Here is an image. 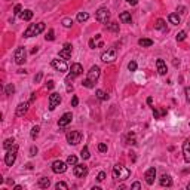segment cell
Wrapping results in <instances>:
<instances>
[{"label": "cell", "mask_w": 190, "mask_h": 190, "mask_svg": "<svg viewBox=\"0 0 190 190\" xmlns=\"http://www.w3.org/2000/svg\"><path fill=\"white\" fill-rule=\"evenodd\" d=\"M131 175V172L126 166H123L120 163H117L113 166V178L115 180H119V181H123V180H126L128 177Z\"/></svg>", "instance_id": "6da1fadb"}, {"label": "cell", "mask_w": 190, "mask_h": 190, "mask_svg": "<svg viewBox=\"0 0 190 190\" xmlns=\"http://www.w3.org/2000/svg\"><path fill=\"white\" fill-rule=\"evenodd\" d=\"M45 30V22H39V24H30L28 28L24 31V37H33L40 34Z\"/></svg>", "instance_id": "7a4b0ae2"}, {"label": "cell", "mask_w": 190, "mask_h": 190, "mask_svg": "<svg viewBox=\"0 0 190 190\" xmlns=\"http://www.w3.org/2000/svg\"><path fill=\"white\" fill-rule=\"evenodd\" d=\"M16 153H18V146L14 144L11 149L7 150V153L5 155V163L7 166H12L15 163V159H16Z\"/></svg>", "instance_id": "3957f363"}, {"label": "cell", "mask_w": 190, "mask_h": 190, "mask_svg": "<svg viewBox=\"0 0 190 190\" xmlns=\"http://www.w3.org/2000/svg\"><path fill=\"white\" fill-rule=\"evenodd\" d=\"M95 18H97L98 22H101V24H107V21L110 20V11L107 7H100L97 11V14H95Z\"/></svg>", "instance_id": "277c9868"}, {"label": "cell", "mask_w": 190, "mask_h": 190, "mask_svg": "<svg viewBox=\"0 0 190 190\" xmlns=\"http://www.w3.org/2000/svg\"><path fill=\"white\" fill-rule=\"evenodd\" d=\"M116 57H117V52H116L115 48H110L107 51H104L101 54V60L104 62H113L116 60Z\"/></svg>", "instance_id": "5b68a950"}, {"label": "cell", "mask_w": 190, "mask_h": 190, "mask_svg": "<svg viewBox=\"0 0 190 190\" xmlns=\"http://www.w3.org/2000/svg\"><path fill=\"white\" fill-rule=\"evenodd\" d=\"M25 57H27V51H25V48H18L16 51H15L14 54V60L16 64H24L25 62Z\"/></svg>", "instance_id": "8992f818"}, {"label": "cell", "mask_w": 190, "mask_h": 190, "mask_svg": "<svg viewBox=\"0 0 190 190\" xmlns=\"http://www.w3.org/2000/svg\"><path fill=\"white\" fill-rule=\"evenodd\" d=\"M52 67L55 68V70H58V71H61V73H64V71H67L68 70V66L67 62H66V60H60V58H55V60H52Z\"/></svg>", "instance_id": "52a82bcc"}, {"label": "cell", "mask_w": 190, "mask_h": 190, "mask_svg": "<svg viewBox=\"0 0 190 190\" xmlns=\"http://www.w3.org/2000/svg\"><path fill=\"white\" fill-rule=\"evenodd\" d=\"M67 141H68V144H73V146L79 144V142L82 141V134L79 131H71V132H68Z\"/></svg>", "instance_id": "ba28073f"}, {"label": "cell", "mask_w": 190, "mask_h": 190, "mask_svg": "<svg viewBox=\"0 0 190 190\" xmlns=\"http://www.w3.org/2000/svg\"><path fill=\"white\" fill-rule=\"evenodd\" d=\"M60 102H61V95L60 94L54 92V94L49 95V110H51V111L57 109V107L60 106Z\"/></svg>", "instance_id": "9c48e42d"}, {"label": "cell", "mask_w": 190, "mask_h": 190, "mask_svg": "<svg viewBox=\"0 0 190 190\" xmlns=\"http://www.w3.org/2000/svg\"><path fill=\"white\" fill-rule=\"evenodd\" d=\"M67 165L68 163L62 162V161H55L52 163V171H54L55 174H62V172L67 171Z\"/></svg>", "instance_id": "30bf717a"}, {"label": "cell", "mask_w": 190, "mask_h": 190, "mask_svg": "<svg viewBox=\"0 0 190 190\" xmlns=\"http://www.w3.org/2000/svg\"><path fill=\"white\" fill-rule=\"evenodd\" d=\"M100 73H101V70H100V67L98 66H94V67H91L89 68V71H88V79L91 82H97L98 80V77H100Z\"/></svg>", "instance_id": "8fae6325"}, {"label": "cell", "mask_w": 190, "mask_h": 190, "mask_svg": "<svg viewBox=\"0 0 190 190\" xmlns=\"http://www.w3.org/2000/svg\"><path fill=\"white\" fill-rule=\"evenodd\" d=\"M88 174V166L83 165V163H77L75 165V175L79 177V178H83V177Z\"/></svg>", "instance_id": "7c38bea8"}, {"label": "cell", "mask_w": 190, "mask_h": 190, "mask_svg": "<svg viewBox=\"0 0 190 190\" xmlns=\"http://www.w3.org/2000/svg\"><path fill=\"white\" fill-rule=\"evenodd\" d=\"M60 58H62V60H70L71 58V45L70 43H66L64 48L60 51Z\"/></svg>", "instance_id": "4fadbf2b"}, {"label": "cell", "mask_w": 190, "mask_h": 190, "mask_svg": "<svg viewBox=\"0 0 190 190\" xmlns=\"http://www.w3.org/2000/svg\"><path fill=\"white\" fill-rule=\"evenodd\" d=\"M71 119H73V115H71V113H64V115L60 117V120H58V126H60V128H66L68 123L71 122Z\"/></svg>", "instance_id": "5bb4252c"}, {"label": "cell", "mask_w": 190, "mask_h": 190, "mask_svg": "<svg viewBox=\"0 0 190 190\" xmlns=\"http://www.w3.org/2000/svg\"><path fill=\"white\" fill-rule=\"evenodd\" d=\"M28 107H30V102H20L18 107H16V117H22L28 111Z\"/></svg>", "instance_id": "9a60e30c"}, {"label": "cell", "mask_w": 190, "mask_h": 190, "mask_svg": "<svg viewBox=\"0 0 190 190\" xmlns=\"http://www.w3.org/2000/svg\"><path fill=\"white\" fill-rule=\"evenodd\" d=\"M144 178H146V183L149 184V186H152V184L155 183V178H156V170L155 168H150V170L146 171V175H144Z\"/></svg>", "instance_id": "2e32d148"}, {"label": "cell", "mask_w": 190, "mask_h": 190, "mask_svg": "<svg viewBox=\"0 0 190 190\" xmlns=\"http://www.w3.org/2000/svg\"><path fill=\"white\" fill-rule=\"evenodd\" d=\"M183 155H184V161L187 163H190V140H186L183 144Z\"/></svg>", "instance_id": "e0dca14e"}, {"label": "cell", "mask_w": 190, "mask_h": 190, "mask_svg": "<svg viewBox=\"0 0 190 190\" xmlns=\"http://www.w3.org/2000/svg\"><path fill=\"white\" fill-rule=\"evenodd\" d=\"M156 67H157V73H159L161 76L166 75V71H168V70H166V64H165V61H163V60H157V61H156Z\"/></svg>", "instance_id": "ac0fdd59"}, {"label": "cell", "mask_w": 190, "mask_h": 190, "mask_svg": "<svg viewBox=\"0 0 190 190\" xmlns=\"http://www.w3.org/2000/svg\"><path fill=\"white\" fill-rule=\"evenodd\" d=\"M159 183H161L162 187H171V186H172V178H171L170 175H166V174H163V175L161 177V180H159Z\"/></svg>", "instance_id": "d6986e66"}, {"label": "cell", "mask_w": 190, "mask_h": 190, "mask_svg": "<svg viewBox=\"0 0 190 190\" xmlns=\"http://www.w3.org/2000/svg\"><path fill=\"white\" fill-rule=\"evenodd\" d=\"M21 20L22 21H30L31 18H33V11H30V9H25V11H22L20 14Z\"/></svg>", "instance_id": "ffe728a7"}, {"label": "cell", "mask_w": 190, "mask_h": 190, "mask_svg": "<svg viewBox=\"0 0 190 190\" xmlns=\"http://www.w3.org/2000/svg\"><path fill=\"white\" fill-rule=\"evenodd\" d=\"M71 73L77 77V76H80L82 73H83V67H82L80 64H77V62H76V64H73V66H71Z\"/></svg>", "instance_id": "44dd1931"}, {"label": "cell", "mask_w": 190, "mask_h": 190, "mask_svg": "<svg viewBox=\"0 0 190 190\" xmlns=\"http://www.w3.org/2000/svg\"><path fill=\"white\" fill-rule=\"evenodd\" d=\"M119 18H120V21H122L123 24H131V21H132V16H131L129 12H122Z\"/></svg>", "instance_id": "7402d4cb"}, {"label": "cell", "mask_w": 190, "mask_h": 190, "mask_svg": "<svg viewBox=\"0 0 190 190\" xmlns=\"http://www.w3.org/2000/svg\"><path fill=\"white\" fill-rule=\"evenodd\" d=\"M51 186V180L48 178V177H42L40 180H39V187H42V189H48Z\"/></svg>", "instance_id": "603a6c76"}, {"label": "cell", "mask_w": 190, "mask_h": 190, "mask_svg": "<svg viewBox=\"0 0 190 190\" xmlns=\"http://www.w3.org/2000/svg\"><path fill=\"white\" fill-rule=\"evenodd\" d=\"M155 28H156V30H162V31H165V30H166V24H165V21H163L162 18H159V20L156 21V24H155Z\"/></svg>", "instance_id": "cb8c5ba5"}, {"label": "cell", "mask_w": 190, "mask_h": 190, "mask_svg": "<svg viewBox=\"0 0 190 190\" xmlns=\"http://www.w3.org/2000/svg\"><path fill=\"white\" fill-rule=\"evenodd\" d=\"M138 45L142 48H150L153 45V40H150V39H140V40H138Z\"/></svg>", "instance_id": "d4e9b609"}, {"label": "cell", "mask_w": 190, "mask_h": 190, "mask_svg": "<svg viewBox=\"0 0 190 190\" xmlns=\"http://www.w3.org/2000/svg\"><path fill=\"white\" fill-rule=\"evenodd\" d=\"M168 20H170V22H171V24H174V25L180 24V16H178L177 14H170Z\"/></svg>", "instance_id": "484cf974"}, {"label": "cell", "mask_w": 190, "mask_h": 190, "mask_svg": "<svg viewBox=\"0 0 190 190\" xmlns=\"http://www.w3.org/2000/svg\"><path fill=\"white\" fill-rule=\"evenodd\" d=\"M97 98H98V100H101V101H106V100H109V95L106 94L104 91L98 89V91H97Z\"/></svg>", "instance_id": "4316f807"}, {"label": "cell", "mask_w": 190, "mask_h": 190, "mask_svg": "<svg viewBox=\"0 0 190 190\" xmlns=\"http://www.w3.org/2000/svg\"><path fill=\"white\" fill-rule=\"evenodd\" d=\"M88 18H89L88 12H79L77 14V21L79 22H85V21H88Z\"/></svg>", "instance_id": "83f0119b"}, {"label": "cell", "mask_w": 190, "mask_h": 190, "mask_svg": "<svg viewBox=\"0 0 190 190\" xmlns=\"http://www.w3.org/2000/svg\"><path fill=\"white\" fill-rule=\"evenodd\" d=\"M15 144V140L14 138H7V140H5V142H3V149H6V150H9L12 146Z\"/></svg>", "instance_id": "f1b7e54d"}, {"label": "cell", "mask_w": 190, "mask_h": 190, "mask_svg": "<svg viewBox=\"0 0 190 190\" xmlns=\"http://www.w3.org/2000/svg\"><path fill=\"white\" fill-rule=\"evenodd\" d=\"M107 28H109L110 31L117 33V31H119V24H117V22H110V24H107Z\"/></svg>", "instance_id": "f546056e"}, {"label": "cell", "mask_w": 190, "mask_h": 190, "mask_svg": "<svg viewBox=\"0 0 190 190\" xmlns=\"http://www.w3.org/2000/svg\"><path fill=\"white\" fill-rule=\"evenodd\" d=\"M5 92H6V95H12L15 92V86L12 85V83L6 85V88H5Z\"/></svg>", "instance_id": "4dcf8cb0"}, {"label": "cell", "mask_w": 190, "mask_h": 190, "mask_svg": "<svg viewBox=\"0 0 190 190\" xmlns=\"http://www.w3.org/2000/svg\"><path fill=\"white\" fill-rule=\"evenodd\" d=\"M67 163H68V165H71V166H75V165H77V157H76L75 155L68 156V157H67Z\"/></svg>", "instance_id": "1f68e13d"}, {"label": "cell", "mask_w": 190, "mask_h": 190, "mask_svg": "<svg viewBox=\"0 0 190 190\" xmlns=\"http://www.w3.org/2000/svg\"><path fill=\"white\" fill-rule=\"evenodd\" d=\"M39 131H40V126H34V128L31 129V138H33V140H36V138L39 137Z\"/></svg>", "instance_id": "d6a6232c"}, {"label": "cell", "mask_w": 190, "mask_h": 190, "mask_svg": "<svg viewBox=\"0 0 190 190\" xmlns=\"http://www.w3.org/2000/svg\"><path fill=\"white\" fill-rule=\"evenodd\" d=\"M62 25L70 28L71 25H73V20H71V18H64V20H62Z\"/></svg>", "instance_id": "836d02e7"}, {"label": "cell", "mask_w": 190, "mask_h": 190, "mask_svg": "<svg viewBox=\"0 0 190 190\" xmlns=\"http://www.w3.org/2000/svg\"><path fill=\"white\" fill-rule=\"evenodd\" d=\"M80 155H82V157H83V159H89V156H91V155H89V149L86 147V146L82 149V153H80Z\"/></svg>", "instance_id": "e575fe53"}, {"label": "cell", "mask_w": 190, "mask_h": 190, "mask_svg": "<svg viewBox=\"0 0 190 190\" xmlns=\"http://www.w3.org/2000/svg\"><path fill=\"white\" fill-rule=\"evenodd\" d=\"M55 189H57V190H60V189H61V190H67L68 186L66 183H62V181H61V183H57V184H55Z\"/></svg>", "instance_id": "d590c367"}, {"label": "cell", "mask_w": 190, "mask_h": 190, "mask_svg": "<svg viewBox=\"0 0 190 190\" xmlns=\"http://www.w3.org/2000/svg\"><path fill=\"white\" fill-rule=\"evenodd\" d=\"M153 115H155V119H159L161 115H166V110H162V111H157L156 109H153Z\"/></svg>", "instance_id": "8d00e7d4"}, {"label": "cell", "mask_w": 190, "mask_h": 190, "mask_svg": "<svg viewBox=\"0 0 190 190\" xmlns=\"http://www.w3.org/2000/svg\"><path fill=\"white\" fill-rule=\"evenodd\" d=\"M45 39H46V40H54V39H55V36H54V30H52V28H51V30L48 31V34L45 36Z\"/></svg>", "instance_id": "74e56055"}, {"label": "cell", "mask_w": 190, "mask_h": 190, "mask_svg": "<svg viewBox=\"0 0 190 190\" xmlns=\"http://www.w3.org/2000/svg\"><path fill=\"white\" fill-rule=\"evenodd\" d=\"M82 85H83V86H86V88H94V82H91L89 80V79H86V80H83L82 82Z\"/></svg>", "instance_id": "f35d334b"}, {"label": "cell", "mask_w": 190, "mask_h": 190, "mask_svg": "<svg viewBox=\"0 0 190 190\" xmlns=\"http://www.w3.org/2000/svg\"><path fill=\"white\" fill-rule=\"evenodd\" d=\"M186 36H187V34H186V31H180V33L177 34V40H178V42H183L184 39H186Z\"/></svg>", "instance_id": "ab89813d"}, {"label": "cell", "mask_w": 190, "mask_h": 190, "mask_svg": "<svg viewBox=\"0 0 190 190\" xmlns=\"http://www.w3.org/2000/svg\"><path fill=\"white\" fill-rule=\"evenodd\" d=\"M128 68H129V71H135V70H137V62L135 61H131L128 64Z\"/></svg>", "instance_id": "60d3db41"}, {"label": "cell", "mask_w": 190, "mask_h": 190, "mask_svg": "<svg viewBox=\"0 0 190 190\" xmlns=\"http://www.w3.org/2000/svg\"><path fill=\"white\" fill-rule=\"evenodd\" d=\"M98 150H100L101 153L107 152V144H104V142H100V144H98Z\"/></svg>", "instance_id": "b9f144b4"}, {"label": "cell", "mask_w": 190, "mask_h": 190, "mask_svg": "<svg viewBox=\"0 0 190 190\" xmlns=\"http://www.w3.org/2000/svg\"><path fill=\"white\" fill-rule=\"evenodd\" d=\"M104 178H106V172H100V174H98V177H97V180H98V181H104Z\"/></svg>", "instance_id": "7bdbcfd3"}, {"label": "cell", "mask_w": 190, "mask_h": 190, "mask_svg": "<svg viewBox=\"0 0 190 190\" xmlns=\"http://www.w3.org/2000/svg\"><path fill=\"white\" fill-rule=\"evenodd\" d=\"M36 153H37V147L33 146V147L30 149V156H36Z\"/></svg>", "instance_id": "ee69618b"}, {"label": "cell", "mask_w": 190, "mask_h": 190, "mask_svg": "<svg viewBox=\"0 0 190 190\" xmlns=\"http://www.w3.org/2000/svg\"><path fill=\"white\" fill-rule=\"evenodd\" d=\"M184 94H186V100H187V102H190V88H186Z\"/></svg>", "instance_id": "f6af8a7d"}, {"label": "cell", "mask_w": 190, "mask_h": 190, "mask_svg": "<svg viewBox=\"0 0 190 190\" xmlns=\"http://www.w3.org/2000/svg\"><path fill=\"white\" fill-rule=\"evenodd\" d=\"M14 14H15V15H18V14H21V5H15V9H14Z\"/></svg>", "instance_id": "bcb514c9"}, {"label": "cell", "mask_w": 190, "mask_h": 190, "mask_svg": "<svg viewBox=\"0 0 190 190\" xmlns=\"http://www.w3.org/2000/svg\"><path fill=\"white\" fill-rule=\"evenodd\" d=\"M77 104H79V98H77V97H73V100H71V106L76 107Z\"/></svg>", "instance_id": "7dc6e473"}, {"label": "cell", "mask_w": 190, "mask_h": 190, "mask_svg": "<svg viewBox=\"0 0 190 190\" xmlns=\"http://www.w3.org/2000/svg\"><path fill=\"white\" fill-rule=\"evenodd\" d=\"M42 77H43V75H42V73H39V75L34 77V82H36V83H39V82L42 80Z\"/></svg>", "instance_id": "c3c4849f"}, {"label": "cell", "mask_w": 190, "mask_h": 190, "mask_svg": "<svg viewBox=\"0 0 190 190\" xmlns=\"http://www.w3.org/2000/svg\"><path fill=\"white\" fill-rule=\"evenodd\" d=\"M177 12H178V14H184V12H186V7H184V6H178V7H177Z\"/></svg>", "instance_id": "681fc988"}, {"label": "cell", "mask_w": 190, "mask_h": 190, "mask_svg": "<svg viewBox=\"0 0 190 190\" xmlns=\"http://www.w3.org/2000/svg\"><path fill=\"white\" fill-rule=\"evenodd\" d=\"M46 86H48V89H52V88H54V80H49L46 83Z\"/></svg>", "instance_id": "f907efd6"}, {"label": "cell", "mask_w": 190, "mask_h": 190, "mask_svg": "<svg viewBox=\"0 0 190 190\" xmlns=\"http://www.w3.org/2000/svg\"><path fill=\"white\" fill-rule=\"evenodd\" d=\"M140 187H141V184L140 183H134L132 186H131V189H140Z\"/></svg>", "instance_id": "816d5d0a"}, {"label": "cell", "mask_w": 190, "mask_h": 190, "mask_svg": "<svg viewBox=\"0 0 190 190\" xmlns=\"http://www.w3.org/2000/svg\"><path fill=\"white\" fill-rule=\"evenodd\" d=\"M126 2H128L129 5H132V6H135L137 3H138V0H126Z\"/></svg>", "instance_id": "f5cc1de1"}, {"label": "cell", "mask_w": 190, "mask_h": 190, "mask_svg": "<svg viewBox=\"0 0 190 190\" xmlns=\"http://www.w3.org/2000/svg\"><path fill=\"white\" fill-rule=\"evenodd\" d=\"M89 46L92 48V49H95V40L94 39H91V40H89Z\"/></svg>", "instance_id": "db71d44e"}, {"label": "cell", "mask_w": 190, "mask_h": 190, "mask_svg": "<svg viewBox=\"0 0 190 190\" xmlns=\"http://www.w3.org/2000/svg\"><path fill=\"white\" fill-rule=\"evenodd\" d=\"M34 100H36V94L33 92V94H31V97H30V102H33Z\"/></svg>", "instance_id": "11a10c76"}, {"label": "cell", "mask_w": 190, "mask_h": 190, "mask_svg": "<svg viewBox=\"0 0 190 190\" xmlns=\"http://www.w3.org/2000/svg\"><path fill=\"white\" fill-rule=\"evenodd\" d=\"M152 102H153V98H152V97H149V98H147V104H152Z\"/></svg>", "instance_id": "9f6ffc18"}, {"label": "cell", "mask_w": 190, "mask_h": 190, "mask_svg": "<svg viewBox=\"0 0 190 190\" xmlns=\"http://www.w3.org/2000/svg\"><path fill=\"white\" fill-rule=\"evenodd\" d=\"M187 189H190V183H189V184H187Z\"/></svg>", "instance_id": "6f0895ef"}]
</instances>
